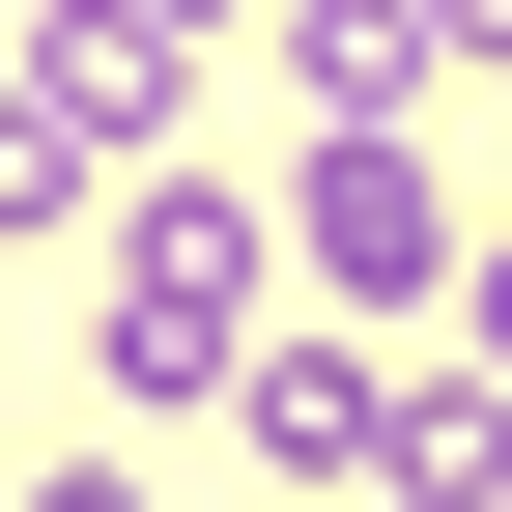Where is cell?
Segmentation results:
<instances>
[{
	"label": "cell",
	"instance_id": "cell-1",
	"mask_svg": "<svg viewBox=\"0 0 512 512\" xmlns=\"http://www.w3.org/2000/svg\"><path fill=\"white\" fill-rule=\"evenodd\" d=\"M114 399H256V171H143L114 200Z\"/></svg>",
	"mask_w": 512,
	"mask_h": 512
},
{
	"label": "cell",
	"instance_id": "cell-2",
	"mask_svg": "<svg viewBox=\"0 0 512 512\" xmlns=\"http://www.w3.org/2000/svg\"><path fill=\"white\" fill-rule=\"evenodd\" d=\"M285 256H313V285H342V313H399V285H456V143H427V114H370V143H313L285 171Z\"/></svg>",
	"mask_w": 512,
	"mask_h": 512
},
{
	"label": "cell",
	"instance_id": "cell-3",
	"mask_svg": "<svg viewBox=\"0 0 512 512\" xmlns=\"http://www.w3.org/2000/svg\"><path fill=\"white\" fill-rule=\"evenodd\" d=\"M427 427H456V399H399L342 313H285V342H256V456H285V484H427Z\"/></svg>",
	"mask_w": 512,
	"mask_h": 512
},
{
	"label": "cell",
	"instance_id": "cell-4",
	"mask_svg": "<svg viewBox=\"0 0 512 512\" xmlns=\"http://www.w3.org/2000/svg\"><path fill=\"white\" fill-rule=\"evenodd\" d=\"M285 57H313V114H342V143H370V114L427 86V0H285Z\"/></svg>",
	"mask_w": 512,
	"mask_h": 512
},
{
	"label": "cell",
	"instance_id": "cell-5",
	"mask_svg": "<svg viewBox=\"0 0 512 512\" xmlns=\"http://www.w3.org/2000/svg\"><path fill=\"white\" fill-rule=\"evenodd\" d=\"M29 512H171V484H143V456H57V484H29Z\"/></svg>",
	"mask_w": 512,
	"mask_h": 512
},
{
	"label": "cell",
	"instance_id": "cell-6",
	"mask_svg": "<svg viewBox=\"0 0 512 512\" xmlns=\"http://www.w3.org/2000/svg\"><path fill=\"white\" fill-rule=\"evenodd\" d=\"M456 313H484V399H512V228H484V256H456Z\"/></svg>",
	"mask_w": 512,
	"mask_h": 512
},
{
	"label": "cell",
	"instance_id": "cell-7",
	"mask_svg": "<svg viewBox=\"0 0 512 512\" xmlns=\"http://www.w3.org/2000/svg\"><path fill=\"white\" fill-rule=\"evenodd\" d=\"M427 57H484V86H512V0H427Z\"/></svg>",
	"mask_w": 512,
	"mask_h": 512
},
{
	"label": "cell",
	"instance_id": "cell-8",
	"mask_svg": "<svg viewBox=\"0 0 512 512\" xmlns=\"http://www.w3.org/2000/svg\"><path fill=\"white\" fill-rule=\"evenodd\" d=\"M143 29H228V0H143Z\"/></svg>",
	"mask_w": 512,
	"mask_h": 512
}]
</instances>
